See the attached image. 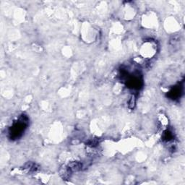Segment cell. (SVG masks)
Returning a JSON list of instances; mask_svg holds the SVG:
<instances>
[{
  "label": "cell",
  "instance_id": "obj_1",
  "mask_svg": "<svg viewBox=\"0 0 185 185\" xmlns=\"http://www.w3.org/2000/svg\"><path fill=\"white\" fill-rule=\"evenodd\" d=\"M71 172L72 171H70V169H69V167H68V166L67 167L65 166H63L59 171L60 175H61V177L64 179H67L68 178H69Z\"/></svg>",
  "mask_w": 185,
  "mask_h": 185
},
{
  "label": "cell",
  "instance_id": "obj_2",
  "mask_svg": "<svg viewBox=\"0 0 185 185\" xmlns=\"http://www.w3.org/2000/svg\"><path fill=\"white\" fill-rule=\"evenodd\" d=\"M68 167H69L71 171H78L81 169L82 164L78 162V161H75V162H72L69 163Z\"/></svg>",
  "mask_w": 185,
  "mask_h": 185
}]
</instances>
